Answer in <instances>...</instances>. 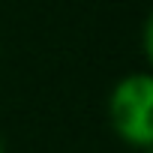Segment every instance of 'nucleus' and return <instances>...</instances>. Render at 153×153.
Masks as SVG:
<instances>
[{
  "instance_id": "f257e3e1",
  "label": "nucleus",
  "mask_w": 153,
  "mask_h": 153,
  "mask_svg": "<svg viewBox=\"0 0 153 153\" xmlns=\"http://www.w3.org/2000/svg\"><path fill=\"white\" fill-rule=\"evenodd\" d=\"M108 123L123 144L150 153L153 147V75L150 72H129L111 87Z\"/></svg>"
},
{
  "instance_id": "f03ea898",
  "label": "nucleus",
  "mask_w": 153,
  "mask_h": 153,
  "mask_svg": "<svg viewBox=\"0 0 153 153\" xmlns=\"http://www.w3.org/2000/svg\"><path fill=\"white\" fill-rule=\"evenodd\" d=\"M0 153H6V150H3V141H0Z\"/></svg>"
}]
</instances>
